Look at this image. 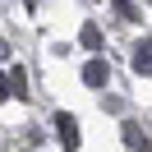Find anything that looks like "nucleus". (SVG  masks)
Here are the masks:
<instances>
[{"instance_id":"obj_7","label":"nucleus","mask_w":152,"mask_h":152,"mask_svg":"<svg viewBox=\"0 0 152 152\" xmlns=\"http://www.w3.org/2000/svg\"><path fill=\"white\" fill-rule=\"evenodd\" d=\"M5 56H10V46H5V42H0V60H5Z\"/></svg>"},{"instance_id":"obj_5","label":"nucleus","mask_w":152,"mask_h":152,"mask_svg":"<svg viewBox=\"0 0 152 152\" xmlns=\"http://www.w3.org/2000/svg\"><path fill=\"white\" fill-rule=\"evenodd\" d=\"M115 10H120V14H124V19H138V10H134L129 0H115Z\"/></svg>"},{"instance_id":"obj_2","label":"nucleus","mask_w":152,"mask_h":152,"mask_svg":"<svg viewBox=\"0 0 152 152\" xmlns=\"http://www.w3.org/2000/svg\"><path fill=\"white\" fill-rule=\"evenodd\" d=\"M83 83L88 88H102L106 83V60H88V65H83Z\"/></svg>"},{"instance_id":"obj_4","label":"nucleus","mask_w":152,"mask_h":152,"mask_svg":"<svg viewBox=\"0 0 152 152\" xmlns=\"http://www.w3.org/2000/svg\"><path fill=\"white\" fill-rule=\"evenodd\" d=\"M78 42H83L88 51H97V46H102V32H97L92 23H83V32H78Z\"/></svg>"},{"instance_id":"obj_6","label":"nucleus","mask_w":152,"mask_h":152,"mask_svg":"<svg viewBox=\"0 0 152 152\" xmlns=\"http://www.w3.org/2000/svg\"><path fill=\"white\" fill-rule=\"evenodd\" d=\"M0 97H10V78H5V74H0Z\"/></svg>"},{"instance_id":"obj_3","label":"nucleus","mask_w":152,"mask_h":152,"mask_svg":"<svg viewBox=\"0 0 152 152\" xmlns=\"http://www.w3.org/2000/svg\"><path fill=\"white\" fill-rule=\"evenodd\" d=\"M134 69H138V74H148V69H152V46H148V42L134 46Z\"/></svg>"},{"instance_id":"obj_1","label":"nucleus","mask_w":152,"mask_h":152,"mask_svg":"<svg viewBox=\"0 0 152 152\" xmlns=\"http://www.w3.org/2000/svg\"><path fill=\"white\" fill-rule=\"evenodd\" d=\"M56 124H60V143L65 148H78V120L74 115H56Z\"/></svg>"}]
</instances>
